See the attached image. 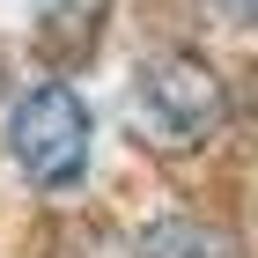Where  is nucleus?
<instances>
[{"instance_id":"f257e3e1","label":"nucleus","mask_w":258,"mask_h":258,"mask_svg":"<svg viewBox=\"0 0 258 258\" xmlns=\"http://www.w3.org/2000/svg\"><path fill=\"white\" fill-rule=\"evenodd\" d=\"M229 96L199 52H148L133 74V133L148 148H199L221 125Z\"/></svg>"},{"instance_id":"f03ea898","label":"nucleus","mask_w":258,"mask_h":258,"mask_svg":"<svg viewBox=\"0 0 258 258\" xmlns=\"http://www.w3.org/2000/svg\"><path fill=\"white\" fill-rule=\"evenodd\" d=\"M8 148H15L30 184H74L89 170V111L67 81H37L8 118Z\"/></svg>"},{"instance_id":"7ed1b4c3","label":"nucleus","mask_w":258,"mask_h":258,"mask_svg":"<svg viewBox=\"0 0 258 258\" xmlns=\"http://www.w3.org/2000/svg\"><path fill=\"white\" fill-rule=\"evenodd\" d=\"M133 258H229V243L214 229H199V221H148Z\"/></svg>"},{"instance_id":"20e7f679","label":"nucleus","mask_w":258,"mask_h":258,"mask_svg":"<svg viewBox=\"0 0 258 258\" xmlns=\"http://www.w3.org/2000/svg\"><path fill=\"white\" fill-rule=\"evenodd\" d=\"M229 15H243V22L258 30V0H229Z\"/></svg>"}]
</instances>
